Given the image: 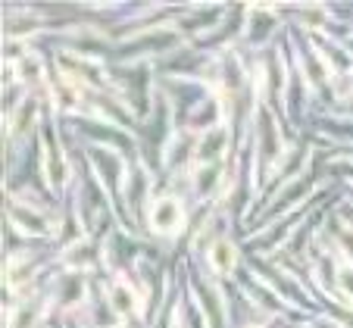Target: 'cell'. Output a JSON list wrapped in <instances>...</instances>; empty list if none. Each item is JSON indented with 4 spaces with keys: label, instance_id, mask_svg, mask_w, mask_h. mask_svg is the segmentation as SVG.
<instances>
[]
</instances>
